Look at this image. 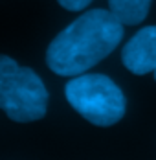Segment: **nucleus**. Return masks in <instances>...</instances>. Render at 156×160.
<instances>
[{
    "label": "nucleus",
    "instance_id": "4",
    "mask_svg": "<svg viewBox=\"0 0 156 160\" xmlns=\"http://www.w3.org/2000/svg\"><path fill=\"white\" fill-rule=\"evenodd\" d=\"M121 61L136 76L153 74L156 79V26H145L123 46Z\"/></svg>",
    "mask_w": 156,
    "mask_h": 160
},
{
    "label": "nucleus",
    "instance_id": "6",
    "mask_svg": "<svg viewBox=\"0 0 156 160\" xmlns=\"http://www.w3.org/2000/svg\"><path fill=\"white\" fill-rule=\"evenodd\" d=\"M59 4H61L64 9H68V11H81V9H85L92 0H57Z\"/></svg>",
    "mask_w": 156,
    "mask_h": 160
},
{
    "label": "nucleus",
    "instance_id": "2",
    "mask_svg": "<svg viewBox=\"0 0 156 160\" xmlns=\"http://www.w3.org/2000/svg\"><path fill=\"white\" fill-rule=\"evenodd\" d=\"M0 109L18 123L42 120L48 109L44 81L7 55H0Z\"/></svg>",
    "mask_w": 156,
    "mask_h": 160
},
{
    "label": "nucleus",
    "instance_id": "1",
    "mask_svg": "<svg viewBox=\"0 0 156 160\" xmlns=\"http://www.w3.org/2000/svg\"><path fill=\"white\" fill-rule=\"evenodd\" d=\"M123 22L107 9H90L68 24L48 46V68L57 76H79L110 55L123 39Z\"/></svg>",
    "mask_w": 156,
    "mask_h": 160
},
{
    "label": "nucleus",
    "instance_id": "5",
    "mask_svg": "<svg viewBox=\"0 0 156 160\" xmlns=\"http://www.w3.org/2000/svg\"><path fill=\"white\" fill-rule=\"evenodd\" d=\"M153 0H109L110 11L127 26H136L147 17Z\"/></svg>",
    "mask_w": 156,
    "mask_h": 160
},
{
    "label": "nucleus",
    "instance_id": "3",
    "mask_svg": "<svg viewBox=\"0 0 156 160\" xmlns=\"http://www.w3.org/2000/svg\"><path fill=\"white\" fill-rule=\"evenodd\" d=\"M68 103L97 127H110L125 116L127 101L121 88L103 74H79L64 87Z\"/></svg>",
    "mask_w": 156,
    "mask_h": 160
}]
</instances>
